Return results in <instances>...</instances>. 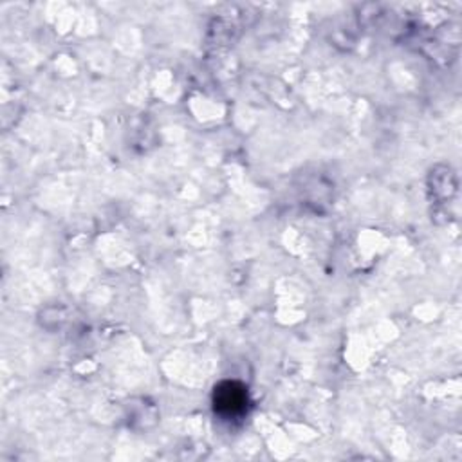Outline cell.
<instances>
[{
    "label": "cell",
    "instance_id": "cell-1",
    "mask_svg": "<svg viewBox=\"0 0 462 462\" xmlns=\"http://www.w3.org/2000/svg\"><path fill=\"white\" fill-rule=\"evenodd\" d=\"M247 390L236 381H224L215 388L213 406L224 419H240L247 411Z\"/></svg>",
    "mask_w": 462,
    "mask_h": 462
}]
</instances>
